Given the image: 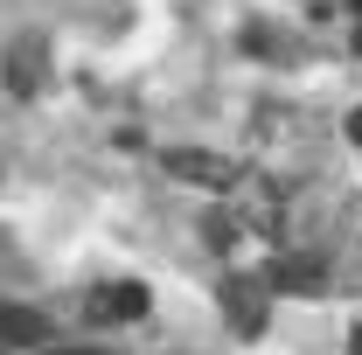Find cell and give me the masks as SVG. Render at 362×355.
Listing matches in <instances>:
<instances>
[{
	"label": "cell",
	"mask_w": 362,
	"mask_h": 355,
	"mask_svg": "<svg viewBox=\"0 0 362 355\" xmlns=\"http://www.w3.org/2000/svg\"><path fill=\"white\" fill-rule=\"evenodd\" d=\"M90 307L105 313V320H139V313H146V286H139V279H119V286H105Z\"/></svg>",
	"instance_id": "obj_3"
},
{
	"label": "cell",
	"mask_w": 362,
	"mask_h": 355,
	"mask_svg": "<svg viewBox=\"0 0 362 355\" xmlns=\"http://www.w3.org/2000/svg\"><path fill=\"white\" fill-rule=\"evenodd\" d=\"M349 139H356V146H362V105H356V112H349Z\"/></svg>",
	"instance_id": "obj_6"
},
{
	"label": "cell",
	"mask_w": 362,
	"mask_h": 355,
	"mask_svg": "<svg viewBox=\"0 0 362 355\" xmlns=\"http://www.w3.org/2000/svg\"><path fill=\"white\" fill-rule=\"evenodd\" d=\"M63 355H84V349H63Z\"/></svg>",
	"instance_id": "obj_8"
},
{
	"label": "cell",
	"mask_w": 362,
	"mask_h": 355,
	"mask_svg": "<svg viewBox=\"0 0 362 355\" xmlns=\"http://www.w3.org/2000/svg\"><path fill=\"white\" fill-rule=\"evenodd\" d=\"M35 334H42V320H35V313L7 307V342H35Z\"/></svg>",
	"instance_id": "obj_5"
},
{
	"label": "cell",
	"mask_w": 362,
	"mask_h": 355,
	"mask_svg": "<svg viewBox=\"0 0 362 355\" xmlns=\"http://www.w3.org/2000/svg\"><path fill=\"white\" fill-rule=\"evenodd\" d=\"M168 175L175 181H202V188H244V175L230 168L223 153H202V146H175V153H168Z\"/></svg>",
	"instance_id": "obj_1"
},
{
	"label": "cell",
	"mask_w": 362,
	"mask_h": 355,
	"mask_svg": "<svg viewBox=\"0 0 362 355\" xmlns=\"http://www.w3.org/2000/svg\"><path fill=\"white\" fill-rule=\"evenodd\" d=\"M356 7H362V0H356Z\"/></svg>",
	"instance_id": "obj_10"
},
{
	"label": "cell",
	"mask_w": 362,
	"mask_h": 355,
	"mask_svg": "<svg viewBox=\"0 0 362 355\" xmlns=\"http://www.w3.org/2000/svg\"><path fill=\"white\" fill-rule=\"evenodd\" d=\"M272 286L279 293H320L327 279H320V258H279L272 265Z\"/></svg>",
	"instance_id": "obj_4"
},
{
	"label": "cell",
	"mask_w": 362,
	"mask_h": 355,
	"mask_svg": "<svg viewBox=\"0 0 362 355\" xmlns=\"http://www.w3.org/2000/svg\"><path fill=\"white\" fill-rule=\"evenodd\" d=\"M349 355H362V327H356V342H349Z\"/></svg>",
	"instance_id": "obj_7"
},
{
	"label": "cell",
	"mask_w": 362,
	"mask_h": 355,
	"mask_svg": "<svg viewBox=\"0 0 362 355\" xmlns=\"http://www.w3.org/2000/svg\"><path fill=\"white\" fill-rule=\"evenodd\" d=\"M223 313L244 327V334H258V327H265V293L244 286V279H230V286H223Z\"/></svg>",
	"instance_id": "obj_2"
},
{
	"label": "cell",
	"mask_w": 362,
	"mask_h": 355,
	"mask_svg": "<svg viewBox=\"0 0 362 355\" xmlns=\"http://www.w3.org/2000/svg\"><path fill=\"white\" fill-rule=\"evenodd\" d=\"M356 49H362V35H356Z\"/></svg>",
	"instance_id": "obj_9"
}]
</instances>
